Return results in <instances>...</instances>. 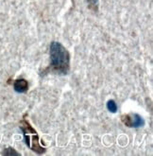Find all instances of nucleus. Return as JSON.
I'll list each match as a JSON object with an SVG mask.
<instances>
[{
	"mask_svg": "<svg viewBox=\"0 0 153 156\" xmlns=\"http://www.w3.org/2000/svg\"><path fill=\"white\" fill-rule=\"evenodd\" d=\"M50 65L43 70L47 73H55L59 75H66L70 69V54L68 50L59 42H52L49 48Z\"/></svg>",
	"mask_w": 153,
	"mask_h": 156,
	"instance_id": "1",
	"label": "nucleus"
},
{
	"mask_svg": "<svg viewBox=\"0 0 153 156\" xmlns=\"http://www.w3.org/2000/svg\"><path fill=\"white\" fill-rule=\"evenodd\" d=\"M20 128L24 133L26 144L29 148L38 154H43L47 151L46 148H43L39 142V135L34 128L30 125V123L26 120V118H23L20 122Z\"/></svg>",
	"mask_w": 153,
	"mask_h": 156,
	"instance_id": "2",
	"label": "nucleus"
},
{
	"mask_svg": "<svg viewBox=\"0 0 153 156\" xmlns=\"http://www.w3.org/2000/svg\"><path fill=\"white\" fill-rule=\"evenodd\" d=\"M122 122L129 128H140L145 125V121L138 114H127L121 116Z\"/></svg>",
	"mask_w": 153,
	"mask_h": 156,
	"instance_id": "3",
	"label": "nucleus"
},
{
	"mask_svg": "<svg viewBox=\"0 0 153 156\" xmlns=\"http://www.w3.org/2000/svg\"><path fill=\"white\" fill-rule=\"evenodd\" d=\"M13 86H14V90L16 92H19V93H25V92H26L29 89L28 81L24 79L16 80L13 83Z\"/></svg>",
	"mask_w": 153,
	"mask_h": 156,
	"instance_id": "4",
	"label": "nucleus"
},
{
	"mask_svg": "<svg viewBox=\"0 0 153 156\" xmlns=\"http://www.w3.org/2000/svg\"><path fill=\"white\" fill-rule=\"evenodd\" d=\"M107 109L112 113H116V111H117V105H116L114 100L111 99L107 102Z\"/></svg>",
	"mask_w": 153,
	"mask_h": 156,
	"instance_id": "5",
	"label": "nucleus"
}]
</instances>
